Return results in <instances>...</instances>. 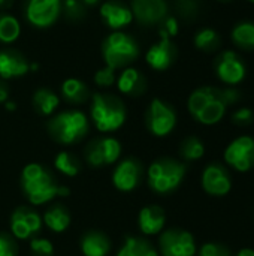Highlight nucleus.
<instances>
[{
    "instance_id": "1",
    "label": "nucleus",
    "mask_w": 254,
    "mask_h": 256,
    "mask_svg": "<svg viewBox=\"0 0 254 256\" xmlns=\"http://www.w3.org/2000/svg\"><path fill=\"white\" fill-rule=\"evenodd\" d=\"M22 190L28 201L34 206L45 204L58 195H67L69 190L55 183L52 176L40 165L30 164L22 170L21 176Z\"/></svg>"
},
{
    "instance_id": "2",
    "label": "nucleus",
    "mask_w": 254,
    "mask_h": 256,
    "mask_svg": "<svg viewBox=\"0 0 254 256\" xmlns=\"http://www.w3.org/2000/svg\"><path fill=\"white\" fill-rule=\"evenodd\" d=\"M186 176V165L175 159H159L148 168V184L157 194L175 190Z\"/></svg>"
},
{
    "instance_id": "3",
    "label": "nucleus",
    "mask_w": 254,
    "mask_h": 256,
    "mask_svg": "<svg viewBox=\"0 0 254 256\" xmlns=\"http://www.w3.org/2000/svg\"><path fill=\"white\" fill-rule=\"evenodd\" d=\"M49 134L61 144H73L88 132L87 117L81 111H66L55 116L48 123Z\"/></svg>"
},
{
    "instance_id": "4",
    "label": "nucleus",
    "mask_w": 254,
    "mask_h": 256,
    "mask_svg": "<svg viewBox=\"0 0 254 256\" xmlns=\"http://www.w3.org/2000/svg\"><path fill=\"white\" fill-rule=\"evenodd\" d=\"M91 117L100 132H112L123 126L126 120V110L117 98L94 94Z\"/></svg>"
},
{
    "instance_id": "5",
    "label": "nucleus",
    "mask_w": 254,
    "mask_h": 256,
    "mask_svg": "<svg viewBox=\"0 0 254 256\" xmlns=\"http://www.w3.org/2000/svg\"><path fill=\"white\" fill-rule=\"evenodd\" d=\"M103 56L106 66L117 69L126 66L138 57V46L130 36L117 32L106 39L103 45Z\"/></svg>"
},
{
    "instance_id": "6",
    "label": "nucleus",
    "mask_w": 254,
    "mask_h": 256,
    "mask_svg": "<svg viewBox=\"0 0 254 256\" xmlns=\"http://www.w3.org/2000/svg\"><path fill=\"white\" fill-rule=\"evenodd\" d=\"M225 160L238 172H247L254 168V138L253 136H240L232 141L226 152Z\"/></svg>"
},
{
    "instance_id": "7",
    "label": "nucleus",
    "mask_w": 254,
    "mask_h": 256,
    "mask_svg": "<svg viewBox=\"0 0 254 256\" xmlns=\"http://www.w3.org/2000/svg\"><path fill=\"white\" fill-rule=\"evenodd\" d=\"M163 256H195L196 243L193 236L184 230H168L160 237Z\"/></svg>"
},
{
    "instance_id": "8",
    "label": "nucleus",
    "mask_w": 254,
    "mask_h": 256,
    "mask_svg": "<svg viewBox=\"0 0 254 256\" xmlns=\"http://www.w3.org/2000/svg\"><path fill=\"white\" fill-rule=\"evenodd\" d=\"M147 128L156 136H166L172 132L177 123V116L174 110L165 102L154 99L147 112Z\"/></svg>"
},
{
    "instance_id": "9",
    "label": "nucleus",
    "mask_w": 254,
    "mask_h": 256,
    "mask_svg": "<svg viewBox=\"0 0 254 256\" xmlns=\"http://www.w3.org/2000/svg\"><path fill=\"white\" fill-rule=\"evenodd\" d=\"M121 153V146L114 138H100L87 147L85 158L93 166H103L114 164Z\"/></svg>"
},
{
    "instance_id": "10",
    "label": "nucleus",
    "mask_w": 254,
    "mask_h": 256,
    "mask_svg": "<svg viewBox=\"0 0 254 256\" xmlns=\"http://www.w3.org/2000/svg\"><path fill=\"white\" fill-rule=\"evenodd\" d=\"M202 188L211 196H225L232 189V180L228 170L220 164H211L202 174Z\"/></svg>"
},
{
    "instance_id": "11",
    "label": "nucleus",
    "mask_w": 254,
    "mask_h": 256,
    "mask_svg": "<svg viewBox=\"0 0 254 256\" xmlns=\"http://www.w3.org/2000/svg\"><path fill=\"white\" fill-rule=\"evenodd\" d=\"M40 225H42V220L39 214L33 212L31 208L19 207L12 213L10 231L19 240H25L31 237L33 234H36L40 230Z\"/></svg>"
},
{
    "instance_id": "12",
    "label": "nucleus",
    "mask_w": 254,
    "mask_h": 256,
    "mask_svg": "<svg viewBox=\"0 0 254 256\" xmlns=\"http://www.w3.org/2000/svg\"><path fill=\"white\" fill-rule=\"evenodd\" d=\"M219 78L226 84H238L246 76V66L234 51H225L216 62Z\"/></svg>"
},
{
    "instance_id": "13",
    "label": "nucleus",
    "mask_w": 254,
    "mask_h": 256,
    "mask_svg": "<svg viewBox=\"0 0 254 256\" xmlns=\"http://www.w3.org/2000/svg\"><path fill=\"white\" fill-rule=\"evenodd\" d=\"M60 12V0H30L27 6V18L37 27L51 26Z\"/></svg>"
},
{
    "instance_id": "14",
    "label": "nucleus",
    "mask_w": 254,
    "mask_h": 256,
    "mask_svg": "<svg viewBox=\"0 0 254 256\" xmlns=\"http://www.w3.org/2000/svg\"><path fill=\"white\" fill-rule=\"evenodd\" d=\"M141 177H142L141 164H138L135 159H127L117 166L112 180L118 190L129 192L139 184Z\"/></svg>"
},
{
    "instance_id": "15",
    "label": "nucleus",
    "mask_w": 254,
    "mask_h": 256,
    "mask_svg": "<svg viewBox=\"0 0 254 256\" xmlns=\"http://www.w3.org/2000/svg\"><path fill=\"white\" fill-rule=\"evenodd\" d=\"M175 56H177V50H175V45L171 42V38L162 36L160 42L153 45L148 50L147 62L153 69L165 70L172 64V62L175 60Z\"/></svg>"
},
{
    "instance_id": "16",
    "label": "nucleus",
    "mask_w": 254,
    "mask_h": 256,
    "mask_svg": "<svg viewBox=\"0 0 254 256\" xmlns=\"http://www.w3.org/2000/svg\"><path fill=\"white\" fill-rule=\"evenodd\" d=\"M132 14L142 24H154L165 18L166 3L163 0H133Z\"/></svg>"
},
{
    "instance_id": "17",
    "label": "nucleus",
    "mask_w": 254,
    "mask_h": 256,
    "mask_svg": "<svg viewBox=\"0 0 254 256\" xmlns=\"http://www.w3.org/2000/svg\"><path fill=\"white\" fill-rule=\"evenodd\" d=\"M100 14L106 21V24L112 28H121L127 26L133 18L132 10L118 2H106L100 8Z\"/></svg>"
},
{
    "instance_id": "18",
    "label": "nucleus",
    "mask_w": 254,
    "mask_h": 256,
    "mask_svg": "<svg viewBox=\"0 0 254 256\" xmlns=\"http://www.w3.org/2000/svg\"><path fill=\"white\" fill-rule=\"evenodd\" d=\"M28 72V64L22 56L12 51L0 52V76L4 80L21 76Z\"/></svg>"
},
{
    "instance_id": "19",
    "label": "nucleus",
    "mask_w": 254,
    "mask_h": 256,
    "mask_svg": "<svg viewBox=\"0 0 254 256\" xmlns=\"http://www.w3.org/2000/svg\"><path fill=\"white\" fill-rule=\"evenodd\" d=\"M165 226V212L159 206H150L139 213V228L144 234L153 236L163 230Z\"/></svg>"
},
{
    "instance_id": "20",
    "label": "nucleus",
    "mask_w": 254,
    "mask_h": 256,
    "mask_svg": "<svg viewBox=\"0 0 254 256\" xmlns=\"http://www.w3.org/2000/svg\"><path fill=\"white\" fill-rule=\"evenodd\" d=\"M81 249L85 256H106L111 249V244L103 234L93 231L82 238Z\"/></svg>"
},
{
    "instance_id": "21",
    "label": "nucleus",
    "mask_w": 254,
    "mask_h": 256,
    "mask_svg": "<svg viewBox=\"0 0 254 256\" xmlns=\"http://www.w3.org/2000/svg\"><path fill=\"white\" fill-rule=\"evenodd\" d=\"M118 88L120 92L132 96H138L145 90V80L136 69H126L118 78Z\"/></svg>"
},
{
    "instance_id": "22",
    "label": "nucleus",
    "mask_w": 254,
    "mask_h": 256,
    "mask_svg": "<svg viewBox=\"0 0 254 256\" xmlns=\"http://www.w3.org/2000/svg\"><path fill=\"white\" fill-rule=\"evenodd\" d=\"M232 40L244 50L254 48V22L243 21L232 30Z\"/></svg>"
},
{
    "instance_id": "23",
    "label": "nucleus",
    "mask_w": 254,
    "mask_h": 256,
    "mask_svg": "<svg viewBox=\"0 0 254 256\" xmlns=\"http://www.w3.org/2000/svg\"><path fill=\"white\" fill-rule=\"evenodd\" d=\"M58 96L54 94L51 90H46V88H40L34 93L33 96V104L36 106V110L43 114V116H49L54 112V110L58 106Z\"/></svg>"
},
{
    "instance_id": "24",
    "label": "nucleus",
    "mask_w": 254,
    "mask_h": 256,
    "mask_svg": "<svg viewBox=\"0 0 254 256\" xmlns=\"http://www.w3.org/2000/svg\"><path fill=\"white\" fill-rule=\"evenodd\" d=\"M61 92H63V96L69 100V102H73V104H81L87 99L88 96V90H87V86L76 80V78H69L63 82V87H61Z\"/></svg>"
},
{
    "instance_id": "25",
    "label": "nucleus",
    "mask_w": 254,
    "mask_h": 256,
    "mask_svg": "<svg viewBox=\"0 0 254 256\" xmlns=\"http://www.w3.org/2000/svg\"><path fill=\"white\" fill-rule=\"evenodd\" d=\"M117 256H157V252L148 242L129 237Z\"/></svg>"
},
{
    "instance_id": "26",
    "label": "nucleus",
    "mask_w": 254,
    "mask_h": 256,
    "mask_svg": "<svg viewBox=\"0 0 254 256\" xmlns=\"http://www.w3.org/2000/svg\"><path fill=\"white\" fill-rule=\"evenodd\" d=\"M43 220L49 230H52L54 232H61L69 226L70 218H69V213L63 207H54L45 213Z\"/></svg>"
},
{
    "instance_id": "27",
    "label": "nucleus",
    "mask_w": 254,
    "mask_h": 256,
    "mask_svg": "<svg viewBox=\"0 0 254 256\" xmlns=\"http://www.w3.org/2000/svg\"><path fill=\"white\" fill-rule=\"evenodd\" d=\"M205 147L202 141L196 136H189L181 142L180 154L184 160H198L204 156Z\"/></svg>"
},
{
    "instance_id": "28",
    "label": "nucleus",
    "mask_w": 254,
    "mask_h": 256,
    "mask_svg": "<svg viewBox=\"0 0 254 256\" xmlns=\"http://www.w3.org/2000/svg\"><path fill=\"white\" fill-rule=\"evenodd\" d=\"M19 22L10 15L0 16V40L4 44L13 42L19 36Z\"/></svg>"
},
{
    "instance_id": "29",
    "label": "nucleus",
    "mask_w": 254,
    "mask_h": 256,
    "mask_svg": "<svg viewBox=\"0 0 254 256\" xmlns=\"http://www.w3.org/2000/svg\"><path fill=\"white\" fill-rule=\"evenodd\" d=\"M195 45L202 51H214L220 45V36L213 28H204L195 36Z\"/></svg>"
},
{
    "instance_id": "30",
    "label": "nucleus",
    "mask_w": 254,
    "mask_h": 256,
    "mask_svg": "<svg viewBox=\"0 0 254 256\" xmlns=\"http://www.w3.org/2000/svg\"><path fill=\"white\" fill-rule=\"evenodd\" d=\"M54 164H55V168L60 172H63V174H66L69 177H73V176H76L79 172V162L76 160L75 156H72V154H69L66 152L58 153Z\"/></svg>"
},
{
    "instance_id": "31",
    "label": "nucleus",
    "mask_w": 254,
    "mask_h": 256,
    "mask_svg": "<svg viewBox=\"0 0 254 256\" xmlns=\"http://www.w3.org/2000/svg\"><path fill=\"white\" fill-rule=\"evenodd\" d=\"M198 256H232L231 250L219 243H207L201 248Z\"/></svg>"
},
{
    "instance_id": "32",
    "label": "nucleus",
    "mask_w": 254,
    "mask_h": 256,
    "mask_svg": "<svg viewBox=\"0 0 254 256\" xmlns=\"http://www.w3.org/2000/svg\"><path fill=\"white\" fill-rule=\"evenodd\" d=\"M177 9L183 18H193L198 14V3L196 0H178Z\"/></svg>"
},
{
    "instance_id": "33",
    "label": "nucleus",
    "mask_w": 254,
    "mask_h": 256,
    "mask_svg": "<svg viewBox=\"0 0 254 256\" xmlns=\"http://www.w3.org/2000/svg\"><path fill=\"white\" fill-rule=\"evenodd\" d=\"M30 248L34 256H52V244L48 240L36 238L31 242Z\"/></svg>"
},
{
    "instance_id": "34",
    "label": "nucleus",
    "mask_w": 254,
    "mask_h": 256,
    "mask_svg": "<svg viewBox=\"0 0 254 256\" xmlns=\"http://www.w3.org/2000/svg\"><path fill=\"white\" fill-rule=\"evenodd\" d=\"M253 118V111L250 108H240L232 114V122L237 126H249V124H252Z\"/></svg>"
},
{
    "instance_id": "35",
    "label": "nucleus",
    "mask_w": 254,
    "mask_h": 256,
    "mask_svg": "<svg viewBox=\"0 0 254 256\" xmlns=\"http://www.w3.org/2000/svg\"><path fill=\"white\" fill-rule=\"evenodd\" d=\"M114 70H115V69H112V68H109V66H105L103 69H100V70L94 75V81H96L99 86H103V87L111 86V84L115 81Z\"/></svg>"
},
{
    "instance_id": "36",
    "label": "nucleus",
    "mask_w": 254,
    "mask_h": 256,
    "mask_svg": "<svg viewBox=\"0 0 254 256\" xmlns=\"http://www.w3.org/2000/svg\"><path fill=\"white\" fill-rule=\"evenodd\" d=\"M0 256H16V244L6 234H0Z\"/></svg>"
},
{
    "instance_id": "37",
    "label": "nucleus",
    "mask_w": 254,
    "mask_h": 256,
    "mask_svg": "<svg viewBox=\"0 0 254 256\" xmlns=\"http://www.w3.org/2000/svg\"><path fill=\"white\" fill-rule=\"evenodd\" d=\"M177 32H178V22H177V20L172 18V16L166 18V20L163 21L162 28H160V36H168V38H171V36H175Z\"/></svg>"
},
{
    "instance_id": "38",
    "label": "nucleus",
    "mask_w": 254,
    "mask_h": 256,
    "mask_svg": "<svg viewBox=\"0 0 254 256\" xmlns=\"http://www.w3.org/2000/svg\"><path fill=\"white\" fill-rule=\"evenodd\" d=\"M64 10L70 18H78L82 15V6L78 0H64Z\"/></svg>"
},
{
    "instance_id": "39",
    "label": "nucleus",
    "mask_w": 254,
    "mask_h": 256,
    "mask_svg": "<svg viewBox=\"0 0 254 256\" xmlns=\"http://www.w3.org/2000/svg\"><path fill=\"white\" fill-rule=\"evenodd\" d=\"M7 99V90L6 87L0 82V102H4Z\"/></svg>"
},
{
    "instance_id": "40",
    "label": "nucleus",
    "mask_w": 254,
    "mask_h": 256,
    "mask_svg": "<svg viewBox=\"0 0 254 256\" xmlns=\"http://www.w3.org/2000/svg\"><path fill=\"white\" fill-rule=\"evenodd\" d=\"M235 256H254V250L253 249H249V248H246V249H241L238 254Z\"/></svg>"
},
{
    "instance_id": "41",
    "label": "nucleus",
    "mask_w": 254,
    "mask_h": 256,
    "mask_svg": "<svg viewBox=\"0 0 254 256\" xmlns=\"http://www.w3.org/2000/svg\"><path fill=\"white\" fill-rule=\"evenodd\" d=\"M12 3H13V0H0V8L1 9H7V8H10Z\"/></svg>"
},
{
    "instance_id": "42",
    "label": "nucleus",
    "mask_w": 254,
    "mask_h": 256,
    "mask_svg": "<svg viewBox=\"0 0 254 256\" xmlns=\"http://www.w3.org/2000/svg\"><path fill=\"white\" fill-rule=\"evenodd\" d=\"M99 0H84V3H87V4H96Z\"/></svg>"
},
{
    "instance_id": "43",
    "label": "nucleus",
    "mask_w": 254,
    "mask_h": 256,
    "mask_svg": "<svg viewBox=\"0 0 254 256\" xmlns=\"http://www.w3.org/2000/svg\"><path fill=\"white\" fill-rule=\"evenodd\" d=\"M6 106H7V110H15V104H10V102H9Z\"/></svg>"
},
{
    "instance_id": "44",
    "label": "nucleus",
    "mask_w": 254,
    "mask_h": 256,
    "mask_svg": "<svg viewBox=\"0 0 254 256\" xmlns=\"http://www.w3.org/2000/svg\"><path fill=\"white\" fill-rule=\"evenodd\" d=\"M249 2H252V3H254V0H249Z\"/></svg>"
}]
</instances>
